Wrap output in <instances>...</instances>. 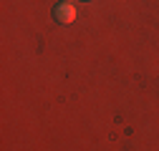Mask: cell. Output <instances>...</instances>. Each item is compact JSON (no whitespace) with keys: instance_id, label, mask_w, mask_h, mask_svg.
<instances>
[{"instance_id":"obj_1","label":"cell","mask_w":159,"mask_h":151,"mask_svg":"<svg viewBox=\"0 0 159 151\" xmlns=\"http://www.w3.org/2000/svg\"><path fill=\"white\" fill-rule=\"evenodd\" d=\"M76 15H78V13H76V8H73L71 3H61V5L53 8V18H56L58 23H73Z\"/></svg>"},{"instance_id":"obj_2","label":"cell","mask_w":159,"mask_h":151,"mask_svg":"<svg viewBox=\"0 0 159 151\" xmlns=\"http://www.w3.org/2000/svg\"><path fill=\"white\" fill-rule=\"evenodd\" d=\"M61 3H71V0H61Z\"/></svg>"}]
</instances>
